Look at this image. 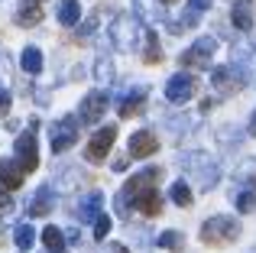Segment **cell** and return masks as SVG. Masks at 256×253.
Segmentation results:
<instances>
[{"label": "cell", "mask_w": 256, "mask_h": 253, "mask_svg": "<svg viewBox=\"0 0 256 253\" xmlns=\"http://www.w3.org/2000/svg\"><path fill=\"white\" fill-rule=\"evenodd\" d=\"M237 237H240V224L234 218H211L201 228V244H208V247H227Z\"/></svg>", "instance_id": "1"}, {"label": "cell", "mask_w": 256, "mask_h": 253, "mask_svg": "<svg viewBox=\"0 0 256 253\" xmlns=\"http://www.w3.org/2000/svg\"><path fill=\"white\" fill-rule=\"evenodd\" d=\"M194 91H198V78L188 75V72H178V75L169 78V84H166V98H169L172 104H185L194 98Z\"/></svg>", "instance_id": "2"}, {"label": "cell", "mask_w": 256, "mask_h": 253, "mask_svg": "<svg viewBox=\"0 0 256 253\" xmlns=\"http://www.w3.org/2000/svg\"><path fill=\"white\" fill-rule=\"evenodd\" d=\"M114 140H117V126H104V130H98L91 140H88V159H91V162H104V156L110 152Z\"/></svg>", "instance_id": "3"}, {"label": "cell", "mask_w": 256, "mask_h": 253, "mask_svg": "<svg viewBox=\"0 0 256 253\" xmlns=\"http://www.w3.org/2000/svg\"><path fill=\"white\" fill-rule=\"evenodd\" d=\"M72 143H78V124L72 117H65L52 126V152H65Z\"/></svg>", "instance_id": "4"}, {"label": "cell", "mask_w": 256, "mask_h": 253, "mask_svg": "<svg viewBox=\"0 0 256 253\" xmlns=\"http://www.w3.org/2000/svg\"><path fill=\"white\" fill-rule=\"evenodd\" d=\"M16 156H20L23 172H32L39 166V152H36V136H32V130H26V133L16 136Z\"/></svg>", "instance_id": "5"}, {"label": "cell", "mask_w": 256, "mask_h": 253, "mask_svg": "<svg viewBox=\"0 0 256 253\" xmlns=\"http://www.w3.org/2000/svg\"><path fill=\"white\" fill-rule=\"evenodd\" d=\"M130 204H133V208L140 211V214H146V218H156L159 211H162V195L156 192V185H150V188L136 192Z\"/></svg>", "instance_id": "6"}, {"label": "cell", "mask_w": 256, "mask_h": 253, "mask_svg": "<svg viewBox=\"0 0 256 253\" xmlns=\"http://www.w3.org/2000/svg\"><path fill=\"white\" fill-rule=\"evenodd\" d=\"M211 52H214L211 39H198L188 52H182V65H185V68H204V65L211 62Z\"/></svg>", "instance_id": "7"}, {"label": "cell", "mask_w": 256, "mask_h": 253, "mask_svg": "<svg viewBox=\"0 0 256 253\" xmlns=\"http://www.w3.org/2000/svg\"><path fill=\"white\" fill-rule=\"evenodd\" d=\"M107 104H110V98H107L104 91H91V94L82 101V120L84 124H98L100 117H104Z\"/></svg>", "instance_id": "8"}, {"label": "cell", "mask_w": 256, "mask_h": 253, "mask_svg": "<svg viewBox=\"0 0 256 253\" xmlns=\"http://www.w3.org/2000/svg\"><path fill=\"white\" fill-rule=\"evenodd\" d=\"M23 178H26V172H23L20 162H13V159H0V188L16 192L20 185H23Z\"/></svg>", "instance_id": "9"}, {"label": "cell", "mask_w": 256, "mask_h": 253, "mask_svg": "<svg viewBox=\"0 0 256 253\" xmlns=\"http://www.w3.org/2000/svg\"><path fill=\"white\" fill-rule=\"evenodd\" d=\"M156 150H159V143H156V136H152L150 130H140V133L130 136V156L133 159H146V156H152Z\"/></svg>", "instance_id": "10"}, {"label": "cell", "mask_w": 256, "mask_h": 253, "mask_svg": "<svg viewBox=\"0 0 256 253\" xmlns=\"http://www.w3.org/2000/svg\"><path fill=\"white\" fill-rule=\"evenodd\" d=\"M159 176H162L159 169H146V172H140V176H133L130 182L124 185V202H133V195H136V192H143V188H150V185H156Z\"/></svg>", "instance_id": "11"}, {"label": "cell", "mask_w": 256, "mask_h": 253, "mask_svg": "<svg viewBox=\"0 0 256 253\" xmlns=\"http://www.w3.org/2000/svg\"><path fill=\"white\" fill-rule=\"evenodd\" d=\"M78 20H82V4H78V0H62V4H58V23L75 26Z\"/></svg>", "instance_id": "12"}, {"label": "cell", "mask_w": 256, "mask_h": 253, "mask_svg": "<svg viewBox=\"0 0 256 253\" xmlns=\"http://www.w3.org/2000/svg\"><path fill=\"white\" fill-rule=\"evenodd\" d=\"M20 62H23V68L30 72V75H39V72H42V52H39L36 46H30V49H23V58H20Z\"/></svg>", "instance_id": "13"}, {"label": "cell", "mask_w": 256, "mask_h": 253, "mask_svg": "<svg viewBox=\"0 0 256 253\" xmlns=\"http://www.w3.org/2000/svg\"><path fill=\"white\" fill-rule=\"evenodd\" d=\"M143 104H146V94H143V91H136L133 98H126V101L120 104V117H136L140 110H143Z\"/></svg>", "instance_id": "14"}, {"label": "cell", "mask_w": 256, "mask_h": 253, "mask_svg": "<svg viewBox=\"0 0 256 253\" xmlns=\"http://www.w3.org/2000/svg\"><path fill=\"white\" fill-rule=\"evenodd\" d=\"M39 20H42V10H39V4H26L23 10L16 13V23H20V26H36Z\"/></svg>", "instance_id": "15"}, {"label": "cell", "mask_w": 256, "mask_h": 253, "mask_svg": "<svg viewBox=\"0 0 256 253\" xmlns=\"http://www.w3.org/2000/svg\"><path fill=\"white\" fill-rule=\"evenodd\" d=\"M49 211H52V195H49V188H42V192H39V198L30 204V214L32 218H42V214H49Z\"/></svg>", "instance_id": "16"}, {"label": "cell", "mask_w": 256, "mask_h": 253, "mask_svg": "<svg viewBox=\"0 0 256 253\" xmlns=\"http://www.w3.org/2000/svg\"><path fill=\"white\" fill-rule=\"evenodd\" d=\"M159 247H162V250H172V253H178L182 247H185V237H182L178 230H166V234L159 237Z\"/></svg>", "instance_id": "17"}, {"label": "cell", "mask_w": 256, "mask_h": 253, "mask_svg": "<svg viewBox=\"0 0 256 253\" xmlns=\"http://www.w3.org/2000/svg\"><path fill=\"white\" fill-rule=\"evenodd\" d=\"M42 244H46V247H49L52 253H62V244H65V240H62V230L49 224V228L42 230Z\"/></svg>", "instance_id": "18"}, {"label": "cell", "mask_w": 256, "mask_h": 253, "mask_svg": "<svg viewBox=\"0 0 256 253\" xmlns=\"http://www.w3.org/2000/svg\"><path fill=\"white\" fill-rule=\"evenodd\" d=\"M13 240H16V247H32V240H36V230L30 228V224H20L16 230H13Z\"/></svg>", "instance_id": "19"}, {"label": "cell", "mask_w": 256, "mask_h": 253, "mask_svg": "<svg viewBox=\"0 0 256 253\" xmlns=\"http://www.w3.org/2000/svg\"><path fill=\"white\" fill-rule=\"evenodd\" d=\"M234 26H237V30H250V26H253V16H250V6H246V4L234 6Z\"/></svg>", "instance_id": "20"}, {"label": "cell", "mask_w": 256, "mask_h": 253, "mask_svg": "<svg viewBox=\"0 0 256 253\" xmlns=\"http://www.w3.org/2000/svg\"><path fill=\"white\" fill-rule=\"evenodd\" d=\"M172 202L178 204V208H188V204H192V188H188L185 182H175L172 185Z\"/></svg>", "instance_id": "21"}, {"label": "cell", "mask_w": 256, "mask_h": 253, "mask_svg": "<svg viewBox=\"0 0 256 253\" xmlns=\"http://www.w3.org/2000/svg\"><path fill=\"white\" fill-rule=\"evenodd\" d=\"M100 204H104V195H91V198L82 204V214L88 218V221H94V218L100 214Z\"/></svg>", "instance_id": "22"}, {"label": "cell", "mask_w": 256, "mask_h": 253, "mask_svg": "<svg viewBox=\"0 0 256 253\" xmlns=\"http://www.w3.org/2000/svg\"><path fill=\"white\" fill-rule=\"evenodd\" d=\"M143 62L146 65H159V62H162V52H159L156 36H150V46H146V52H143Z\"/></svg>", "instance_id": "23"}, {"label": "cell", "mask_w": 256, "mask_h": 253, "mask_svg": "<svg viewBox=\"0 0 256 253\" xmlns=\"http://www.w3.org/2000/svg\"><path fill=\"white\" fill-rule=\"evenodd\" d=\"M107 234H110V218H107V214H98V218H94V237H98V240H104Z\"/></svg>", "instance_id": "24"}, {"label": "cell", "mask_w": 256, "mask_h": 253, "mask_svg": "<svg viewBox=\"0 0 256 253\" xmlns=\"http://www.w3.org/2000/svg\"><path fill=\"white\" fill-rule=\"evenodd\" d=\"M253 204H256V198L250 195V192H240V198H237V208L244 211V214H246V211H253Z\"/></svg>", "instance_id": "25"}, {"label": "cell", "mask_w": 256, "mask_h": 253, "mask_svg": "<svg viewBox=\"0 0 256 253\" xmlns=\"http://www.w3.org/2000/svg\"><path fill=\"white\" fill-rule=\"evenodd\" d=\"M208 6H211V0H192V10H188L192 16H188V23H194V20H198V13L208 10Z\"/></svg>", "instance_id": "26"}, {"label": "cell", "mask_w": 256, "mask_h": 253, "mask_svg": "<svg viewBox=\"0 0 256 253\" xmlns=\"http://www.w3.org/2000/svg\"><path fill=\"white\" fill-rule=\"evenodd\" d=\"M6 110H10V94H6V91H0V117H4Z\"/></svg>", "instance_id": "27"}, {"label": "cell", "mask_w": 256, "mask_h": 253, "mask_svg": "<svg viewBox=\"0 0 256 253\" xmlns=\"http://www.w3.org/2000/svg\"><path fill=\"white\" fill-rule=\"evenodd\" d=\"M0 208H10V195H6V188H0Z\"/></svg>", "instance_id": "28"}, {"label": "cell", "mask_w": 256, "mask_h": 253, "mask_svg": "<svg viewBox=\"0 0 256 253\" xmlns=\"http://www.w3.org/2000/svg\"><path fill=\"white\" fill-rule=\"evenodd\" d=\"M250 133H256V114H253V124H250Z\"/></svg>", "instance_id": "29"}, {"label": "cell", "mask_w": 256, "mask_h": 253, "mask_svg": "<svg viewBox=\"0 0 256 253\" xmlns=\"http://www.w3.org/2000/svg\"><path fill=\"white\" fill-rule=\"evenodd\" d=\"M26 4H42V0H26Z\"/></svg>", "instance_id": "30"}, {"label": "cell", "mask_w": 256, "mask_h": 253, "mask_svg": "<svg viewBox=\"0 0 256 253\" xmlns=\"http://www.w3.org/2000/svg\"><path fill=\"white\" fill-rule=\"evenodd\" d=\"M162 4H175V0H162Z\"/></svg>", "instance_id": "31"}, {"label": "cell", "mask_w": 256, "mask_h": 253, "mask_svg": "<svg viewBox=\"0 0 256 253\" xmlns=\"http://www.w3.org/2000/svg\"><path fill=\"white\" fill-rule=\"evenodd\" d=\"M117 253H124V250H117Z\"/></svg>", "instance_id": "32"}]
</instances>
